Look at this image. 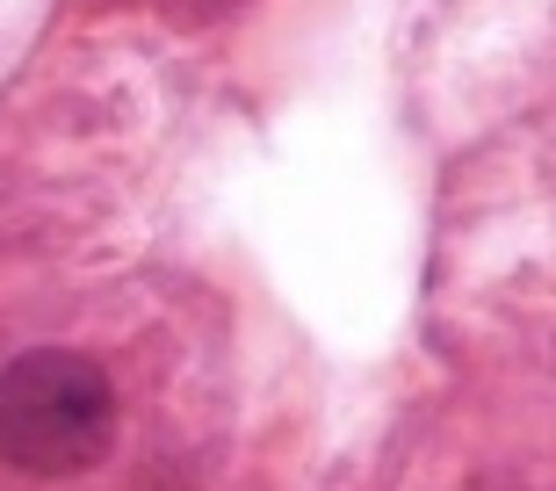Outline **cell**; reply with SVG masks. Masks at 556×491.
<instances>
[{
	"instance_id": "1",
	"label": "cell",
	"mask_w": 556,
	"mask_h": 491,
	"mask_svg": "<svg viewBox=\"0 0 556 491\" xmlns=\"http://www.w3.org/2000/svg\"><path fill=\"white\" fill-rule=\"evenodd\" d=\"M116 441L109 376L73 348H29L0 368V455L29 477L94 470Z\"/></svg>"
}]
</instances>
